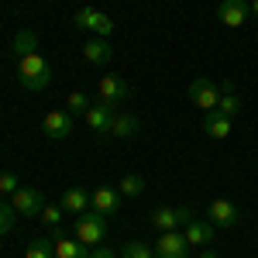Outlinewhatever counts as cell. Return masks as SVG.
Here are the masks:
<instances>
[{"label": "cell", "instance_id": "6da1fadb", "mask_svg": "<svg viewBox=\"0 0 258 258\" xmlns=\"http://www.w3.org/2000/svg\"><path fill=\"white\" fill-rule=\"evenodd\" d=\"M18 80L24 90H45L48 83H52V66L45 62L41 52H28V55H21L18 59Z\"/></svg>", "mask_w": 258, "mask_h": 258}, {"label": "cell", "instance_id": "7a4b0ae2", "mask_svg": "<svg viewBox=\"0 0 258 258\" xmlns=\"http://www.w3.org/2000/svg\"><path fill=\"white\" fill-rule=\"evenodd\" d=\"M76 241H83L86 248H97L100 241L107 238V217L103 214H97V210H86V214H80L76 217Z\"/></svg>", "mask_w": 258, "mask_h": 258}, {"label": "cell", "instance_id": "3957f363", "mask_svg": "<svg viewBox=\"0 0 258 258\" xmlns=\"http://www.w3.org/2000/svg\"><path fill=\"white\" fill-rule=\"evenodd\" d=\"M73 24L83 28V31H90V35H97V38L114 35V21L107 18L103 11H93V7H80V11L73 14Z\"/></svg>", "mask_w": 258, "mask_h": 258}, {"label": "cell", "instance_id": "277c9868", "mask_svg": "<svg viewBox=\"0 0 258 258\" xmlns=\"http://www.w3.org/2000/svg\"><path fill=\"white\" fill-rule=\"evenodd\" d=\"M11 207L18 210L21 217H41V210H45V197H41V189L18 186L14 197H11Z\"/></svg>", "mask_w": 258, "mask_h": 258}, {"label": "cell", "instance_id": "5b68a950", "mask_svg": "<svg viewBox=\"0 0 258 258\" xmlns=\"http://www.w3.org/2000/svg\"><path fill=\"white\" fill-rule=\"evenodd\" d=\"M189 100L197 103L203 114H210V110H217V100H220V86L214 80H207V76H200V80L189 83Z\"/></svg>", "mask_w": 258, "mask_h": 258}, {"label": "cell", "instance_id": "8992f818", "mask_svg": "<svg viewBox=\"0 0 258 258\" xmlns=\"http://www.w3.org/2000/svg\"><path fill=\"white\" fill-rule=\"evenodd\" d=\"M193 220V210L189 207H159V210H152V227H159V231H179V227H186Z\"/></svg>", "mask_w": 258, "mask_h": 258}, {"label": "cell", "instance_id": "52a82bcc", "mask_svg": "<svg viewBox=\"0 0 258 258\" xmlns=\"http://www.w3.org/2000/svg\"><path fill=\"white\" fill-rule=\"evenodd\" d=\"M217 18L224 28H244L248 18H251V7H248V0H220Z\"/></svg>", "mask_w": 258, "mask_h": 258}, {"label": "cell", "instance_id": "ba28073f", "mask_svg": "<svg viewBox=\"0 0 258 258\" xmlns=\"http://www.w3.org/2000/svg\"><path fill=\"white\" fill-rule=\"evenodd\" d=\"M189 255V241L182 231H162V238L155 241V258H186Z\"/></svg>", "mask_w": 258, "mask_h": 258}, {"label": "cell", "instance_id": "9c48e42d", "mask_svg": "<svg viewBox=\"0 0 258 258\" xmlns=\"http://www.w3.org/2000/svg\"><path fill=\"white\" fill-rule=\"evenodd\" d=\"M97 97H100V103H120V100H127L131 97V86L120 80V76H100V83H97Z\"/></svg>", "mask_w": 258, "mask_h": 258}, {"label": "cell", "instance_id": "30bf717a", "mask_svg": "<svg viewBox=\"0 0 258 258\" xmlns=\"http://www.w3.org/2000/svg\"><path fill=\"white\" fill-rule=\"evenodd\" d=\"M41 131L52 141L69 138V135H73V114H69V110H48L45 120H41Z\"/></svg>", "mask_w": 258, "mask_h": 258}, {"label": "cell", "instance_id": "8fae6325", "mask_svg": "<svg viewBox=\"0 0 258 258\" xmlns=\"http://www.w3.org/2000/svg\"><path fill=\"white\" fill-rule=\"evenodd\" d=\"M52 231V241H55V258H90V248L76 238H66L62 227H48Z\"/></svg>", "mask_w": 258, "mask_h": 258}, {"label": "cell", "instance_id": "7c38bea8", "mask_svg": "<svg viewBox=\"0 0 258 258\" xmlns=\"http://www.w3.org/2000/svg\"><path fill=\"white\" fill-rule=\"evenodd\" d=\"M114 114H117V110H114L110 103H93V107H90V110H86L83 117H86V124H90V131H93V135L107 138V131H110V120H114Z\"/></svg>", "mask_w": 258, "mask_h": 258}, {"label": "cell", "instance_id": "4fadbf2b", "mask_svg": "<svg viewBox=\"0 0 258 258\" xmlns=\"http://www.w3.org/2000/svg\"><path fill=\"white\" fill-rule=\"evenodd\" d=\"M207 220H210L214 227H217V224L220 227H234L241 220V214H238V207H234L231 200H214V203L207 207Z\"/></svg>", "mask_w": 258, "mask_h": 258}, {"label": "cell", "instance_id": "5bb4252c", "mask_svg": "<svg viewBox=\"0 0 258 258\" xmlns=\"http://www.w3.org/2000/svg\"><path fill=\"white\" fill-rule=\"evenodd\" d=\"M120 207V193L117 189H110V186H97L93 189V197H90V210H97V214H117Z\"/></svg>", "mask_w": 258, "mask_h": 258}, {"label": "cell", "instance_id": "9a60e30c", "mask_svg": "<svg viewBox=\"0 0 258 258\" xmlns=\"http://www.w3.org/2000/svg\"><path fill=\"white\" fill-rule=\"evenodd\" d=\"M59 207L66 210V214H86L90 210V193L86 189H80V186H69L66 193H62V200H59Z\"/></svg>", "mask_w": 258, "mask_h": 258}, {"label": "cell", "instance_id": "2e32d148", "mask_svg": "<svg viewBox=\"0 0 258 258\" xmlns=\"http://www.w3.org/2000/svg\"><path fill=\"white\" fill-rule=\"evenodd\" d=\"M182 234H186V241H189V248H193V244L207 248V244L214 241V224H210V220H200V217H193L189 224H186V231H182Z\"/></svg>", "mask_w": 258, "mask_h": 258}, {"label": "cell", "instance_id": "e0dca14e", "mask_svg": "<svg viewBox=\"0 0 258 258\" xmlns=\"http://www.w3.org/2000/svg\"><path fill=\"white\" fill-rule=\"evenodd\" d=\"M83 59L86 62H93V66H103V62H110L114 59V48L107 45V38H86V45H83Z\"/></svg>", "mask_w": 258, "mask_h": 258}, {"label": "cell", "instance_id": "ac0fdd59", "mask_svg": "<svg viewBox=\"0 0 258 258\" xmlns=\"http://www.w3.org/2000/svg\"><path fill=\"white\" fill-rule=\"evenodd\" d=\"M138 131H141V120L135 117V114H114L107 135H114V138H135Z\"/></svg>", "mask_w": 258, "mask_h": 258}, {"label": "cell", "instance_id": "d6986e66", "mask_svg": "<svg viewBox=\"0 0 258 258\" xmlns=\"http://www.w3.org/2000/svg\"><path fill=\"white\" fill-rule=\"evenodd\" d=\"M203 131L210 138H227L231 135V117H224L220 110H210V114H203Z\"/></svg>", "mask_w": 258, "mask_h": 258}, {"label": "cell", "instance_id": "ffe728a7", "mask_svg": "<svg viewBox=\"0 0 258 258\" xmlns=\"http://www.w3.org/2000/svg\"><path fill=\"white\" fill-rule=\"evenodd\" d=\"M28 52H38V35H35V31H18L14 41H11V55L18 62L21 55H28Z\"/></svg>", "mask_w": 258, "mask_h": 258}, {"label": "cell", "instance_id": "44dd1931", "mask_svg": "<svg viewBox=\"0 0 258 258\" xmlns=\"http://www.w3.org/2000/svg\"><path fill=\"white\" fill-rule=\"evenodd\" d=\"M24 258H55V241H52V234L48 238H35L28 244Z\"/></svg>", "mask_w": 258, "mask_h": 258}, {"label": "cell", "instance_id": "7402d4cb", "mask_svg": "<svg viewBox=\"0 0 258 258\" xmlns=\"http://www.w3.org/2000/svg\"><path fill=\"white\" fill-rule=\"evenodd\" d=\"M90 107H93V100L86 97L83 90H73V93L66 97V110H69V114H86Z\"/></svg>", "mask_w": 258, "mask_h": 258}, {"label": "cell", "instance_id": "603a6c76", "mask_svg": "<svg viewBox=\"0 0 258 258\" xmlns=\"http://www.w3.org/2000/svg\"><path fill=\"white\" fill-rule=\"evenodd\" d=\"M145 186H148L145 176H135V172H131V176L120 179V197H141V193H145Z\"/></svg>", "mask_w": 258, "mask_h": 258}, {"label": "cell", "instance_id": "cb8c5ba5", "mask_svg": "<svg viewBox=\"0 0 258 258\" xmlns=\"http://www.w3.org/2000/svg\"><path fill=\"white\" fill-rule=\"evenodd\" d=\"M120 258H155V248H148L145 241H127L120 248Z\"/></svg>", "mask_w": 258, "mask_h": 258}, {"label": "cell", "instance_id": "d4e9b609", "mask_svg": "<svg viewBox=\"0 0 258 258\" xmlns=\"http://www.w3.org/2000/svg\"><path fill=\"white\" fill-rule=\"evenodd\" d=\"M14 224H18V210L11 203H0V238H7L14 231Z\"/></svg>", "mask_w": 258, "mask_h": 258}, {"label": "cell", "instance_id": "484cf974", "mask_svg": "<svg viewBox=\"0 0 258 258\" xmlns=\"http://www.w3.org/2000/svg\"><path fill=\"white\" fill-rule=\"evenodd\" d=\"M217 110L224 114V117H234L241 110V100H238V93L231 90V93H220V100H217Z\"/></svg>", "mask_w": 258, "mask_h": 258}, {"label": "cell", "instance_id": "4316f807", "mask_svg": "<svg viewBox=\"0 0 258 258\" xmlns=\"http://www.w3.org/2000/svg\"><path fill=\"white\" fill-rule=\"evenodd\" d=\"M62 214H66V210H62V207H48V203H45V210H41V224H45V227H59L62 224Z\"/></svg>", "mask_w": 258, "mask_h": 258}, {"label": "cell", "instance_id": "83f0119b", "mask_svg": "<svg viewBox=\"0 0 258 258\" xmlns=\"http://www.w3.org/2000/svg\"><path fill=\"white\" fill-rule=\"evenodd\" d=\"M18 189V176L14 172H0V197H14Z\"/></svg>", "mask_w": 258, "mask_h": 258}, {"label": "cell", "instance_id": "f1b7e54d", "mask_svg": "<svg viewBox=\"0 0 258 258\" xmlns=\"http://www.w3.org/2000/svg\"><path fill=\"white\" fill-rule=\"evenodd\" d=\"M90 258H117V255H114V251H110L107 244H97V248L90 251Z\"/></svg>", "mask_w": 258, "mask_h": 258}, {"label": "cell", "instance_id": "f546056e", "mask_svg": "<svg viewBox=\"0 0 258 258\" xmlns=\"http://www.w3.org/2000/svg\"><path fill=\"white\" fill-rule=\"evenodd\" d=\"M200 258H220L217 251H210V248H203V251H200Z\"/></svg>", "mask_w": 258, "mask_h": 258}, {"label": "cell", "instance_id": "4dcf8cb0", "mask_svg": "<svg viewBox=\"0 0 258 258\" xmlns=\"http://www.w3.org/2000/svg\"><path fill=\"white\" fill-rule=\"evenodd\" d=\"M248 7H251V14H255V18H258V0H251V4H248Z\"/></svg>", "mask_w": 258, "mask_h": 258}]
</instances>
